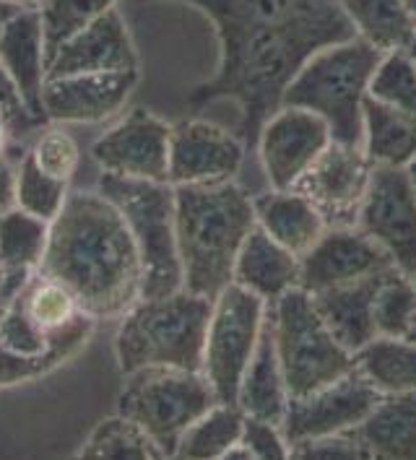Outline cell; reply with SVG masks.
Returning <instances> with one entry per match:
<instances>
[{
    "mask_svg": "<svg viewBox=\"0 0 416 460\" xmlns=\"http://www.w3.org/2000/svg\"><path fill=\"white\" fill-rule=\"evenodd\" d=\"M154 3V0H141ZM203 11L219 37V68L188 94L200 110L217 99L240 104L237 136L255 148L263 122L310 55L357 37L339 3L325 0H180Z\"/></svg>",
    "mask_w": 416,
    "mask_h": 460,
    "instance_id": "obj_1",
    "label": "cell"
},
{
    "mask_svg": "<svg viewBox=\"0 0 416 460\" xmlns=\"http://www.w3.org/2000/svg\"><path fill=\"white\" fill-rule=\"evenodd\" d=\"M40 276L74 291L94 320L123 317L144 289V266L123 214L99 193H71L49 224Z\"/></svg>",
    "mask_w": 416,
    "mask_h": 460,
    "instance_id": "obj_2",
    "label": "cell"
},
{
    "mask_svg": "<svg viewBox=\"0 0 416 460\" xmlns=\"http://www.w3.org/2000/svg\"><path fill=\"white\" fill-rule=\"evenodd\" d=\"M252 226V198L235 180L221 185H174L182 289L214 302L232 284L235 261Z\"/></svg>",
    "mask_w": 416,
    "mask_h": 460,
    "instance_id": "obj_3",
    "label": "cell"
},
{
    "mask_svg": "<svg viewBox=\"0 0 416 460\" xmlns=\"http://www.w3.org/2000/svg\"><path fill=\"white\" fill-rule=\"evenodd\" d=\"M214 302L188 289L167 296H141L123 317L115 336V359L123 375L146 367L196 369Z\"/></svg>",
    "mask_w": 416,
    "mask_h": 460,
    "instance_id": "obj_4",
    "label": "cell"
},
{
    "mask_svg": "<svg viewBox=\"0 0 416 460\" xmlns=\"http://www.w3.org/2000/svg\"><path fill=\"white\" fill-rule=\"evenodd\" d=\"M380 60L383 52L359 37L328 45L305 60L287 86L281 104L315 112L328 122L333 141L362 146V107Z\"/></svg>",
    "mask_w": 416,
    "mask_h": 460,
    "instance_id": "obj_5",
    "label": "cell"
},
{
    "mask_svg": "<svg viewBox=\"0 0 416 460\" xmlns=\"http://www.w3.org/2000/svg\"><path fill=\"white\" fill-rule=\"evenodd\" d=\"M97 190L123 214L138 247L144 266L141 296H167L182 289L174 234V185L102 174Z\"/></svg>",
    "mask_w": 416,
    "mask_h": 460,
    "instance_id": "obj_6",
    "label": "cell"
},
{
    "mask_svg": "<svg viewBox=\"0 0 416 460\" xmlns=\"http://www.w3.org/2000/svg\"><path fill=\"white\" fill-rule=\"evenodd\" d=\"M217 403L219 395L203 372L146 367L125 375L118 413L136 421L164 458H174L180 437Z\"/></svg>",
    "mask_w": 416,
    "mask_h": 460,
    "instance_id": "obj_7",
    "label": "cell"
},
{
    "mask_svg": "<svg viewBox=\"0 0 416 460\" xmlns=\"http://www.w3.org/2000/svg\"><path fill=\"white\" fill-rule=\"evenodd\" d=\"M269 313L289 398L313 393L354 369V354L328 331L305 289L287 291Z\"/></svg>",
    "mask_w": 416,
    "mask_h": 460,
    "instance_id": "obj_8",
    "label": "cell"
},
{
    "mask_svg": "<svg viewBox=\"0 0 416 460\" xmlns=\"http://www.w3.org/2000/svg\"><path fill=\"white\" fill-rule=\"evenodd\" d=\"M269 317V305L235 281L214 299L200 372L221 403H237V390Z\"/></svg>",
    "mask_w": 416,
    "mask_h": 460,
    "instance_id": "obj_9",
    "label": "cell"
},
{
    "mask_svg": "<svg viewBox=\"0 0 416 460\" xmlns=\"http://www.w3.org/2000/svg\"><path fill=\"white\" fill-rule=\"evenodd\" d=\"M94 325V317L81 315L74 325L48 333L26 315L16 296V302L0 315V390L52 375L89 343Z\"/></svg>",
    "mask_w": 416,
    "mask_h": 460,
    "instance_id": "obj_10",
    "label": "cell"
},
{
    "mask_svg": "<svg viewBox=\"0 0 416 460\" xmlns=\"http://www.w3.org/2000/svg\"><path fill=\"white\" fill-rule=\"evenodd\" d=\"M380 244L393 266L406 276L416 273V190L406 167L375 164L359 217L354 224Z\"/></svg>",
    "mask_w": 416,
    "mask_h": 460,
    "instance_id": "obj_11",
    "label": "cell"
},
{
    "mask_svg": "<svg viewBox=\"0 0 416 460\" xmlns=\"http://www.w3.org/2000/svg\"><path fill=\"white\" fill-rule=\"evenodd\" d=\"M383 395L357 372V367L339 380L323 388L289 398L281 432L294 445L320 439V437L343 435L357 429Z\"/></svg>",
    "mask_w": 416,
    "mask_h": 460,
    "instance_id": "obj_12",
    "label": "cell"
},
{
    "mask_svg": "<svg viewBox=\"0 0 416 460\" xmlns=\"http://www.w3.org/2000/svg\"><path fill=\"white\" fill-rule=\"evenodd\" d=\"M328 122L315 112L294 104H281L258 136V156L273 190H292L318 156L331 146Z\"/></svg>",
    "mask_w": 416,
    "mask_h": 460,
    "instance_id": "obj_13",
    "label": "cell"
},
{
    "mask_svg": "<svg viewBox=\"0 0 416 460\" xmlns=\"http://www.w3.org/2000/svg\"><path fill=\"white\" fill-rule=\"evenodd\" d=\"M170 130L172 122L136 107L92 144V159L102 174L170 182Z\"/></svg>",
    "mask_w": 416,
    "mask_h": 460,
    "instance_id": "obj_14",
    "label": "cell"
},
{
    "mask_svg": "<svg viewBox=\"0 0 416 460\" xmlns=\"http://www.w3.org/2000/svg\"><path fill=\"white\" fill-rule=\"evenodd\" d=\"M372 159L362 146L331 141L318 162L294 185L325 218L328 229L354 226L372 177Z\"/></svg>",
    "mask_w": 416,
    "mask_h": 460,
    "instance_id": "obj_15",
    "label": "cell"
},
{
    "mask_svg": "<svg viewBox=\"0 0 416 460\" xmlns=\"http://www.w3.org/2000/svg\"><path fill=\"white\" fill-rule=\"evenodd\" d=\"M245 141L217 122H172L170 185L232 182L245 164Z\"/></svg>",
    "mask_w": 416,
    "mask_h": 460,
    "instance_id": "obj_16",
    "label": "cell"
},
{
    "mask_svg": "<svg viewBox=\"0 0 416 460\" xmlns=\"http://www.w3.org/2000/svg\"><path fill=\"white\" fill-rule=\"evenodd\" d=\"M141 81V71L75 73L48 78L42 107L48 122L97 125L115 118Z\"/></svg>",
    "mask_w": 416,
    "mask_h": 460,
    "instance_id": "obj_17",
    "label": "cell"
},
{
    "mask_svg": "<svg viewBox=\"0 0 416 460\" xmlns=\"http://www.w3.org/2000/svg\"><path fill=\"white\" fill-rule=\"evenodd\" d=\"M393 266L388 252L357 226L325 229L315 247L299 258V289L307 294L380 276Z\"/></svg>",
    "mask_w": 416,
    "mask_h": 460,
    "instance_id": "obj_18",
    "label": "cell"
},
{
    "mask_svg": "<svg viewBox=\"0 0 416 460\" xmlns=\"http://www.w3.org/2000/svg\"><path fill=\"white\" fill-rule=\"evenodd\" d=\"M118 71H141V58L120 11L112 8L60 45L49 58L48 78Z\"/></svg>",
    "mask_w": 416,
    "mask_h": 460,
    "instance_id": "obj_19",
    "label": "cell"
},
{
    "mask_svg": "<svg viewBox=\"0 0 416 460\" xmlns=\"http://www.w3.org/2000/svg\"><path fill=\"white\" fill-rule=\"evenodd\" d=\"M0 66L37 122H48L42 92L48 84V45L40 8L19 11L0 34Z\"/></svg>",
    "mask_w": 416,
    "mask_h": 460,
    "instance_id": "obj_20",
    "label": "cell"
},
{
    "mask_svg": "<svg viewBox=\"0 0 416 460\" xmlns=\"http://www.w3.org/2000/svg\"><path fill=\"white\" fill-rule=\"evenodd\" d=\"M232 281L258 294L270 307L279 296L299 287V258L255 224L240 247Z\"/></svg>",
    "mask_w": 416,
    "mask_h": 460,
    "instance_id": "obj_21",
    "label": "cell"
},
{
    "mask_svg": "<svg viewBox=\"0 0 416 460\" xmlns=\"http://www.w3.org/2000/svg\"><path fill=\"white\" fill-rule=\"evenodd\" d=\"M255 224L266 229L270 237L287 250H292L297 258L310 252L320 237L325 234L328 224L320 217V211L297 190H273L252 198Z\"/></svg>",
    "mask_w": 416,
    "mask_h": 460,
    "instance_id": "obj_22",
    "label": "cell"
},
{
    "mask_svg": "<svg viewBox=\"0 0 416 460\" xmlns=\"http://www.w3.org/2000/svg\"><path fill=\"white\" fill-rule=\"evenodd\" d=\"M237 406L250 419H263V421L279 424V427H281V421L287 416L289 388H287L284 369H281V362H279L270 313L266 317L258 349H255L252 359L247 364L245 375H243V383H240V390H237Z\"/></svg>",
    "mask_w": 416,
    "mask_h": 460,
    "instance_id": "obj_23",
    "label": "cell"
},
{
    "mask_svg": "<svg viewBox=\"0 0 416 460\" xmlns=\"http://www.w3.org/2000/svg\"><path fill=\"white\" fill-rule=\"evenodd\" d=\"M380 276L310 294L328 331L341 341L351 354L365 349L369 341L377 336L372 302H375V289H377Z\"/></svg>",
    "mask_w": 416,
    "mask_h": 460,
    "instance_id": "obj_24",
    "label": "cell"
},
{
    "mask_svg": "<svg viewBox=\"0 0 416 460\" xmlns=\"http://www.w3.org/2000/svg\"><path fill=\"white\" fill-rule=\"evenodd\" d=\"M351 432L369 458H416V393L383 395Z\"/></svg>",
    "mask_w": 416,
    "mask_h": 460,
    "instance_id": "obj_25",
    "label": "cell"
},
{
    "mask_svg": "<svg viewBox=\"0 0 416 460\" xmlns=\"http://www.w3.org/2000/svg\"><path fill=\"white\" fill-rule=\"evenodd\" d=\"M362 148L372 164L409 167L416 159V122L380 99H365Z\"/></svg>",
    "mask_w": 416,
    "mask_h": 460,
    "instance_id": "obj_26",
    "label": "cell"
},
{
    "mask_svg": "<svg viewBox=\"0 0 416 460\" xmlns=\"http://www.w3.org/2000/svg\"><path fill=\"white\" fill-rule=\"evenodd\" d=\"M354 367L380 395L416 393V341L375 336L354 354Z\"/></svg>",
    "mask_w": 416,
    "mask_h": 460,
    "instance_id": "obj_27",
    "label": "cell"
},
{
    "mask_svg": "<svg viewBox=\"0 0 416 460\" xmlns=\"http://www.w3.org/2000/svg\"><path fill=\"white\" fill-rule=\"evenodd\" d=\"M346 19L351 22L359 40L375 49L395 52L406 49L416 34V19L403 0H339Z\"/></svg>",
    "mask_w": 416,
    "mask_h": 460,
    "instance_id": "obj_28",
    "label": "cell"
},
{
    "mask_svg": "<svg viewBox=\"0 0 416 460\" xmlns=\"http://www.w3.org/2000/svg\"><path fill=\"white\" fill-rule=\"evenodd\" d=\"M245 427V413L237 403H217L196 419L188 432L180 437L174 458H226V453L240 442Z\"/></svg>",
    "mask_w": 416,
    "mask_h": 460,
    "instance_id": "obj_29",
    "label": "cell"
},
{
    "mask_svg": "<svg viewBox=\"0 0 416 460\" xmlns=\"http://www.w3.org/2000/svg\"><path fill=\"white\" fill-rule=\"evenodd\" d=\"M49 237V221L11 208L0 217V268L37 273Z\"/></svg>",
    "mask_w": 416,
    "mask_h": 460,
    "instance_id": "obj_30",
    "label": "cell"
},
{
    "mask_svg": "<svg viewBox=\"0 0 416 460\" xmlns=\"http://www.w3.org/2000/svg\"><path fill=\"white\" fill-rule=\"evenodd\" d=\"M372 313L377 336L406 339L416 323V287L412 276L398 268H388L377 281Z\"/></svg>",
    "mask_w": 416,
    "mask_h": 460,
    "instance_id": "obj_31",
    "label": "cell"
},
{
    "mask_svg": "<svg viewBox=\"0 0 416 460\" xmlns=\"http://www.w3.org/2000/svg\"><path fill=\"white\" fill-rule=\"evenodd\" d=\"M19 302H22L26 315L48 333H58V331L74 325L81 315H86L74 296V291L66 289L60 281L40 276V273L31 276V281L19 294Z\"/></svg>",
    "mask_w": 416,
    "mask_h": 460,
    "instance_id": "obj_32",
    "label": "cell"
},
{
    "mask_svg": "<svg viewBox=\"0 0 416 460\" xmlns=\"http://www.w3.org/2000/svg\"><path fill=\"white\" fill-rule=\"evenodd\" d=\"M78 458H164L151 437L128 416L118 413L104 419L81 445Z\"/></svg>",
    "mask_w": 416,
    "mask_h": 460,
    "instance_id": "obj_33",
    "label": "cell"
},
{
    "mask_svg": "<svg viewBox=\"0 0 416 460\" xmlns=\"http://www.w3.org/2000/svg\"><path fill=\"white\" fill-rule=\"evenodd\" d=\"M68 185L71 182L55 180L48 172L40 170L31 154L24 151L22 162L16 164V208L52 224L71 195Z\"/></svg>",
    "mask_w": 416,
    "mask_h": 460,
    "instance_id": "obj_34",
    "label": "cell"
},
{
    "mask_svg": "<svg viewBox=\"0 0 416 460\" xmlns=\"http://www.w3.org/2000/svg\"><path fill=\"white\" fill-rule=\"evenodd\" d=\"M118 8V0H45L42 13V29H45V45L49 58L60 49L63 42H68L75 31L97 22L107 11Z\"/></svg>",
    "mask_w": 416,
    "mask_h": 460,
    "instance_id": "obj_35",
    "label": "cell"
},
{
    "mask_svg": "<svg viewBox=\"0 0 416 460\" xmlns=\"http://www.w3.org/2000/svg\"><path fill=\"white\" fill-rule=\"evenodd\" d=\"M369 97L395 107L416 122V68L406 49L385 52L369 81Z\"/></svg>",
    "mask_w": 416,
    "mask_h": 460,
    "instance_id": "obj_36",
    "label": "cell"
},
{
    "mask_svg": "<svg viewBox=\"0 0 416 460\" xmlns=\"http://www.w3.org/2000/svg\"><path fill=\"white\" fill-rule=\"evenodd\" d=\"M29 154L40 170L48 172L55 180H63V182H71L78 172V164H81V146L58 122L48 130H42V136L31 144Z\"/></svg>",
    "mask_w": 416,
    "mask_h": 460,
    "instance_id": "obj_37",
    "label": "cell"
},
{
    "mask_svg": "<svg viewBox=\"0 0 416 460\" xmlns=\"http://www.w3.org/2000/svg\"><path fill=\"white\" fill-rule=\"evenodd\" d=\"M289 442L281 432L279 424H270L263 419H250L245 416V427L240 442L226 453V458H289Z\"/></svg>",
    "mask_w": 416,
    "mask_h": 460,
    "instance_id": "obj_38",
    "label": "cell"
},
{
    "mask_svg": "<svg viewBox=\"0 0 416 460\" xmlns=\"http://www.w3.org/2000/svg\"><path fill=\"white\" fill-rule=\"evenodd\" d=\"M289 458H369V456L354 432H343V435L320 437L294 445Z\"/></svg>",
    "mask_w": 416,
    "mask_h": 460,
    "instance_id": "obj_39",
    "label": "cell"
},
{
    "mask_svg": "<svg viewBox=\"0 0 416 460\" xmlns=\"http://www.w3.org/2000/svg\"><path fill=\"white\" fill-rule=\"evenodd\" d=\"M0 115L8 120V125H11L13 138H16V136H24V133H29L34 125H40L37 118L26 110L24 99L19 97L13 81L8 78V73L3 71V66H0Z\"/></svg>",
    "mask_w": 416,
    "mask_h": 460,
    "instance_id": "obj_40",
    "label": "cell"
},
{
    "mask_svg": "<svg viewBox=\"0 0 416 460\" xmlns=\"http://www.w3.org/2000/svg\"><path fill=\"white\" fill-rule=\"evenodd\" d=\"M16 208V167L3 156L0 159V217Z\"/></svg>",
    "mask_w": 416,
    "mask_h": 460,
    "instance_id": "obj_41",
    "label": "cell"
},
{
    "mask_svg": "<svg viewBox=\"0 0 416 460\" xmlns=\"http://www.w3.org/2000/svg\"><path fill=\"white\" fill-rule=\"evenodd\" d=\"M19 11H24V8H19V5H11V3H3V0H0V34H3V29L8 26V22H11Z\"/></svg>",
    "mask_w": 416,
    "mask_h": 460,
    "instance_id": "obj_42",
    "label": "cell"
},
{
    "mask_svg": "<svg viewBox=\"0 0 416 460\" xmlns=\"http://www.w3.org/2000/svg\"><path fill=\"white\" fill-rule=\"evenodd\" d=\"M13 138V133H11V125H8V120L0 115V159L5 156V148H8V141Z\"/></svg>",
    "mask_w": 416,
    "mask_h": 460,
    "instance_id": "obj_43",
    "label": "cell"
},
{
    "mask_svg": "<svg viewBox=\"0 0 416 460\" xmlns=\"http://www.w3.org/2000/svg\"><path fill=\"white\" fill-rule=\"evenodd\" d=\"M3 3H11V5H19V8H42L45 0H3Z\"/></svg>",
    "mask_w": 416,
    "mask_h": 460,
    "instance_id": "obj_44",
    "label": "cell"
},
{
    "mask_svg": "<svg viewBox=\"0 0 416 460\" xmlns=\"http://www.w3.org/2000/svg\"><path fill=\"white\" fill-rule=\"evenodd\" d=\"M406 55H409V60L414 63V68H416V34H414V40L409 42V48H406Z\"/></svg>",
    "mask_w": 416,
    "mask_h": 460,
    "instance_id": "obj_45",
    "label": "cell"
},
{
    "mask_svg": "<svg viewBox=\"0 0 416 460\" xmlns=\"http://www.w3.org/2000/svg\"><path fill=\"white\" fill-rule=\"evenodd\" d=\"M403 5L409 8V13L416 19V0H403Z\"/></svg>",
    "mask_w": 416,
    "mask_h": 460,
    "instance_id": "obj_46",
    "label": "cell"
},
{
    "mask_svg": "<svg viewBox=\"0 0 416 460\" xmlns=\"http://www.w3.org/2000/svg\"><path fill=\"white\" fill-rule=\"evenodd\" d=\"M406 170H409V174H412V182H414V190H416V159L409 164V167H406Z\"/></svg>",
    "mask_w": 416,
    "mask_h": 460,
    "instance_id": "obj_47",
    "label": "cell"
},
{
    "mask_svg": "<svg viewBox=\"0 0 416 460\" xmlns=\"http://www.w3.org/2000/svg\"><path fill=\"white\" fill-rule=\"evenodd\" d=\"M406 339L416 341V323H414V328H412V333H409V336H406Z\"/></svg>",
    "mask_w": 416,
    "mask_h": 460,
    "instance_id": "obj_48",
    "label": "cell"
},
{
    "mask_svg": "<svg viewBox=\"0 0 416 460\" xmlns=\"http://www.w3.org/2000/svg\"><path fill=\"white\" fill-rule=\"evenodd\" d=\"M412 281H414V287H416V273H414V276H412Z\"/></svg>",
    "mask_w": 416,
    "mask_h": 460,
    "instance_id": "obj_49",
    "label": "cell"
},
{
    "mask_svg": "<svg viewBox=\"0 0 416 460\" xmlns=\"http://www.w3.org/2000/svg\"><path fill=\"white\" fill-rule=\"evenodd\" d=\"M325 3H339V0H325Z\"/></svg>",
    "mask_w": 416,
    "mask_h": 460,
    "instance_id": "obj_50",
    "label": "cell"
}]
</instances>
